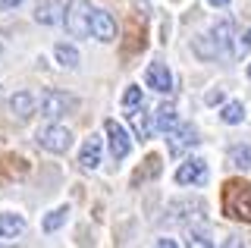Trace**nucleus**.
<instances>
[{
    "label": "nucleus",
    "instance_id": "obj_1",
    "mask_svg": "<svg viewBox=\"0 0 251 248\" xmlns=\"http://www.w3.org/2000/svg\"><path fill=\"white\" fill-rule=\"evenodd\" d=\"M223 214L232 220L251 223V185L248 182H226L223 185Z\"/></svg>",
    "mask_w": 251,
    "mask_h": 248
},
{
    "label": "nucleus",
    "instance_id": "obj_2",
    "mask_svg": "<svg viewBox=\"0 0 251 248\" xmlns=\"http://www.w3.org/2000/svg\"><path fill=\"white\" fill-rule=\"evenodd\" d=\"M78 100L73 95H66V91H44L41 95V116H47V120H60V116H66L69 110H75Z\"/></svg>",
    "mask_w": 251,
    "mask_h": 248
},
{
    "label": "nucleus",
    "instance_id": "obj_3",
    "mask_svg": "<svg viewBox=\"0 0 251 248\" xmlns=\"http://www.w3.org/2000/svg\"><path fill=\"white\" fill-rule=\"evenodd\" d=\"M66 32L73 38H85L88 35V25H91V3H85V0H73V3L66 6Z\"/></svg>",
    "mask_w": 251,
    "mask_h": 248
},
{
    "label": "nucleus",
    "instance_id": "obj_4",
    "mask_svg": "<svg viewBox=\"0 0 251 248\" xmlns=\"http://www.w3.org/2000/svg\"><path fill=\"white\" fill-rule=\"evenodd\" d=\"M35 138H38V145L50 154H66L73 148V132L63 129V126H44V129H38Z\"/></svg>",
    "mask_w": 251,
    "mask_h": 248
},
{
    "label": "nucleus",
    "instance_id": "obj_5",
    "mask_svg": "<svg viewBox=\"0 0 251 248\" xmlns=\"http://www.w3.org/2000/svg\"><path fill=\"white\" fill-rule=\"evenodd\" d=\"M88 35H94L98 41H116V22L107 10H91V25H88Z\"/></svg>",
    "mask_w": 251,
    "mask_h": 248
},
{
    "label": "nucleus",
    "instance_id": "obj_6",
    "mask_svg": "<svg viewBox=\"0 0 251 248\" xmlns=\"http://www.w3.org/2000/svg\"><path fill=\"white\" fill-rule=\"evenodd\" d=\"M104 129H107V138H110V154H113V160L129 157L132 142H129V135H126V129H123L116 120H107V123H104Z\"/></svg>",
    "mask_w": 251,
    "mask_h": 248
},
{
    "label": "nucleus",
    "instance_id": "obj_7",
    "mask_svg": "<svg viewBox=\"0 0 251 248\" xmlns=\"http://www.w3.org/2000/svg\"><path fill=\"white\" fill-rule=\"evenodd\" d=\"M176 182L179 185H204L207 182V164H204L201 157L185 160V164L176 170Z\"/></svg>",
    "mask_w": 251,
    "mask_h": 248
},
{
    "label": "nucleus",
    "instance_id": "obj_8",
    "mask_svg": "<svg viewBox=\"0 0 251 248\" xmlns=\"http://www.w3.org/2000/svg\"><path fill=\"white\" fill-rule=\"evenodd\" d=\"M167 138H170V154H173V157H179L182 151H188V148L198 145V132H195V126H182V129L173 126L167 132Z\"/></svg>",
    "mask_w": 251,
    "mask_h": 248
},
{
    "label": "nucleus",
    "instance_id": "obj_9",
    "mask_svg": "<svg viewBox=\"0 0 251 248\" xmlns=\"http://www.w3.org/2000/svg\"><path fill=\"white\" fill-rule=\"evenodd\" d=\"M145 82H148V88L160 91V95H170V91H173V75H170V69L163 63H151V66H148Z\"/></svg>",
    "mask_w": 251,
    "mask_h": 248
},
{
    "label": "nucleus",
    "instance_id": "obj_10",
    "mask_svg": "<svg viewBox=\"0 0 251 248\" xmlns=\"http://www.w3.org/2000/svg\"><path fill=\"white\" fill-rule=\"evenodd\" d=\"M35 19L41 22V25H57V22L63 19V6H60V0H38V6H35Z\"/></svg>",
    "mask_w": 251,
    "mask_h": 248
},
{
    "label": "nucleus",
    "instance_id": "obj_11",
    "mask_svg": "<svg viewBox=\"0 0 251 248\" xmlns=\"http://www.w3.org/2000/svg\"><path fill=\"white\" fill-rule=\"evenodd\" d=\"M232 22L229 19H220L217 25H214V48L217 53H232Z\"/></svg>",
    "mask_w": 251,
    "mask_h": 248
},
{
    "label": "nucleus",
    "instance_id": "obj_12",
    "mask_svg": "<svg viewBox=\"0 0 251 248\" xmlns=\"http://www.w3.org/2000/svg\"><path fill=\"white\" fill-rule=\"evenodd\" d=\"M78 164H82V170H98L100 164V138L91 135L88 142L82 145V157H78Z\"/></svg>",
    "mask_w": 251,
    "mask_h": 248
},
{
    "label": "nucleus",
    "instance_id": "obj_13",
    "mask_svg": "<svg viewBox=\"0 0 251 248\" xmlns=\"http://www.w3.org/2000/svg\"><path fill=\"white\" fill-rule=\"evenodd\" d=\"M10 110L19 116V120H28V116L35 113V98H31L28 91H16L10 98Z\"/></svg>",
    "mask_w": 251,
    "mask_h": 248
},
{
    "label": "nucleus",
    "instance_id": "obj_14",
    "mask_svg": "<svg viewBox=\"0 0 251 248\" xmlns=\"http://www.w3.org/2000/svg\"><path fill=\"white\" fill-rule=\"evenodd\" d=\"M154 126H157V132H163V135H167L170 129L176 126V107H173L170 100L157 107V113H154Z\"/></svg>",
    "mask_w": 251,
    "mask_h": 248
},
{
    "label": "nucleus",
    "instance_id": "obj_15",
    "mask_svg": "<svg viewBox=\"0 0 251 248\" xmlns=\"http://www.w3.org/2000/svg\"><path fill=\"white\" fill-rule=\"evenodd\" d=\"M25 229V220L19 214H0V239H16Z\"/></svg>",
    "mask_w": 251,
    "mask_h": 248
},
{
    "label": "nucleus",
    "instance_id": "obj_16",
    "mask_svg": "<svg viewBox=\"0 0 251 248\" xmlns=\"http://www.w3.org/2000/svg\"><path fill=\"white\" fill-rule=\"evenodd\" d=\"M229 164L235 170H248L251 167V142H239L229 148Z\"/></svg>",
    "mask_w": 251,
    "mask_h": 248
},
{
    "label": "nucleus",
    "instance_id": "obj_17",
    "mask_svg": "<svg viewBox=\"0 0 251 248\" xmlns=\"http://www.w3.org/2000/svg\"><path fill=\"white\" fill-rule=\"evenodd\" d=\"M132 116V129H135V135L141 138V142H145V138H151V113H145V110H138V107H135V110H132L129 113Z\"/></svg>",
    "mask_w": 251,
    "mask_h": 248
},
{
    "label": "nucleus",
    "instance_id": "obj_18",
    "mask_svg": "<svg viewBox=\"0 0 251 248\" xmlns=\"http://www.w3.org/2000/svg\"><path fill=\"white\" fill-rule=\"evenodd\" d=\"M220 120H223L226 126H235V123L245 120V107H242V100H229V104L223 107V113H220Z\"/></svg>",
    "mask_w": 251,
    "mask_h": 248
},
{
    "label": "nucleus",
    "instance_id": "obj_19",
    "mask_svg": "<svg viewBox=\"0 0 251 248\" xmlns=\"http://www.w3.org/2000/svg\"><path fill=\"white\" fill-rule=\"evenodd\" d=\"M57 63L60 66H66V69H75L78 66V50L73 48V44H57Z\"/></svg>",
    "mask_w": 251,
    "mask_h": 248
},
{
    "label": "nucleus",
    "instance_id": "obj_20",
    "mask_svg": "<svg viewBox=\"0 0 251 248\" xmlns=\"http://www.w3.org/2000/svg\"><path fill=\"white\" fill-rule=\"evenodd\" d=\"M66 214H69V207H57V211H50L44 217V232H57L63 223H66Z\"/></svg>",
    "mask_w": 251,
    "mask_h": 248
},
{
    "label": "nucleus",
    "instance_id": "obj_21",
    "mask_svg": "<svg viewBox=\"0 0 251 248\" xmlns=\"http://www.w3.org/2000/svg\"><path fill=\"white\" fill-rule=\"evenodd\" d=\"M195 53H198L201 60H210V57H217V48H214V38H210V35H201L198 41H195Z\"/></svg>",
    "mask_w": 251,
    "mask_h": 248
},
{
    "label": "nucleus",
    "instance_id": "obj_22",
    "mask_svg": "<svg viewBox=\"0 0 251 248\" xmlns=\"http://www.w3.org/2000/svg\"><path fill=\"white\" fill-rule=\"evenodd\" d=\"M185 236H188V245H214V239L204 226H188Z\"/></svg>",
    "mask_w": 251,
    "mask_h": 248
},
{
    "label": "nucleus",
    "instance_id": "obj_23",
    "mask_svg": "<svg viewBox=\"0 0 251 248\" xmlns=\"http://www.w3.org/2000/svg\"><path fill=\"white\" fill-rule=\"evenodd\" d=\"M141 104H145V98H141V88H135V85H132V88L123 95V107H126V110H135V107H141Z\"/></svg>",
    "mask_w": 251,
    "mask_h": 248
},
{
    "label": "nucleus",
    "instance_id": "obj_24",
    "mask_svg": "<svg viewBox=\"0 0 251 248\" xmlns=\"http://www.w3.org/2000/svg\"><path fill=\"white\" fill-rule=\"evenodd\" d=\"M248 50H251V32H245L239 41H235V57H245Z\"/></svg>",
    "mask_w": 251,
    "mask_h": 248
},
{
    "label": "nucleus",
    "instance_id": "obj_25",
    "mask_svg": "<svg viewBox=\"0 0 251 248\" xmlns=\"http://www.w3.org/2000/svg\"><path fill=\"white\" fill-rule=\"evenodd\" d=\"M223 98H226V95H223V88H214V91H207V98H204V100L214 107V104H223Z\"/></svg>",
    "mask_w": 251,
    "mask_h": 248
},
{
    "label": "nucleus",
    "instance_id": "obj_26",
    "mask_svg": "<svg viewBox=\"0 0 251 248\" xmlns=\"http://www.w3.org/2000/svg\"><path fill=\"white\" fill-rule=\"evenodd\" d=\"M22 0H0V10H13V6H19Z\"/></svg>",
    "mask_w": 251,
    "mask_h": 248
},
{
    "label": "nucleus",
    "instance_id": "obj_27",
    "mask_svg": "<svg viewBox=\"0 0 251 248\" xmlns=\"http://www.w3.org/2000/svg\"><path fill=\"white\" fill-rule=\"evenodd\" d=\"M210 3H214V6H226V3H229V0H210Z\"/></svg>",
    "mask_w": 251,
    "mask_h": 248
},
{
    "label": "nucleus",
    "instance_id": "obj_28",
    "mask_svg": "<svg viewBox=\"0 0 251 248\" xmlns=\"http://www.w3.org/2000/svg\"><path fill=\"white\" fill-rule=\"evenodd\" d=\"M248 79H251V63H248Z\"/></svg>",
    "mask_w": 251,
    "mask_h": 248
}]
</instances>
